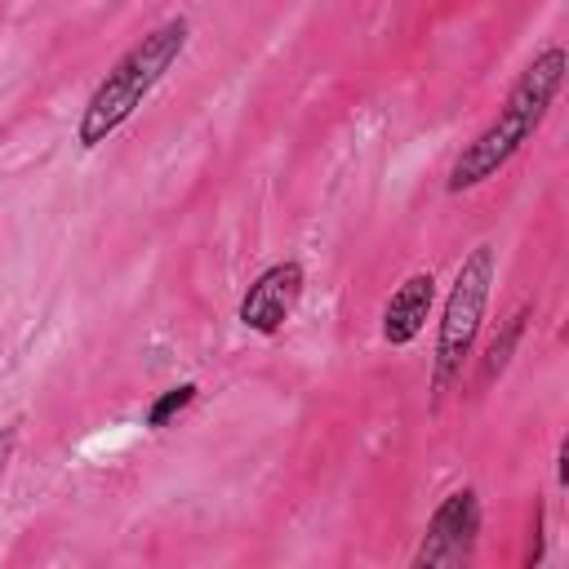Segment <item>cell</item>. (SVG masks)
<instances>
[{"label": "cell", "mask_w": 569, "mask_h": 569, "mask_svg": "<svg viewBox=\"0 0 569 569\" xmlns=\"http://www.w3.org/2000/svg\"><path fill=\"white\" fill-rule=\"evenodd\" d=\"M565 71H569V53H565L560 40L538 49L525 62V71L511 80L498 116L449 160V173H445V191L449 196L485 187L489 178H498L525 151V142L542 129V120H547V111H551V102H556V93L565 84Z\"/></svg>", "instance_id": "6da1fadb"}, {"label": "cell", "mask_w": 569, "mask_h": 569, "mask_svg": "<svg viewBox=\"0 0 569 569\" xmlns=\"http://www.w3.org/2000/svg\"><path fill=\"white\" fill-rule=\"evenodd\" d=\"M187 40H191V18L173 13L160 27H151L138 44H129L111 62V71L98 80V89L89 93V102L80 111V124H76V142L84 151H93L116 129H124L133 120V111L151 98V89L178 67V58L187 53Z\"/></svg>", "instance_id": "7a4b0ae2"}, {"label": "cell", "mask_w": 569, "mask_h": 569, "mask_svg": "<svg viewBox=\"0 0 569 569\" xmlns=\"http://www.w3.org/2000/svg\"><path fill=\"white\" fill-rule=\"evenodd\" d=\"M493 276H498V244L493 240L471 244L453 271L445 307H440L436 356H431V405H440L453 391V382L462 378V369L476 351V338H480V325L489 311V293H493Z\"/></svg>", "instance_id": "3957f363"}, {"label": "cell", "mask_w": 569, "mask_h": 569, "mask_svg": "<svg viewBox=\"0 0 569 569\" xmlns=\"http://www.w3.org/2000/svg\"><path fill=\"white\" fill-rule=\"evenodd\" d=\"M480 542V493L471 485L445 493L427 516V529L413 547V569H462Z\"/></svg>", "instance_id": "277c9868"}, {"label": "cell", "mask_w": 569, "mask_h": 569, "mask_svg": "<svg viewBox=\"0 0 569 569\" xmlns=\"http://www.w3.org/2000/svg\"><path fill=\"white\" fill-rule=\"evenodd\" d=\"M302 289H307V267H302L298 258H280V262H271V267H262V271L253 276V284L244 289V298H240V307H236V320H240L249 333L271 338V333H280L284 320L298 311Z\"/></svg>", "instance_id": "5b68a950"}, {"label": "cell", "mask_w": 569, "mask_h": 569, "mask_svg": "<svg viewBox=\"0 0 569 569\" xmlns=\"http://www.w3.org/2000/svg\"><path fill=\"white\" fill-rule=\"evenodd\" d=\"M431 307H436V276H431V267L409 271L396 284V293L387 298V307H382V342L387 347H409L427 329Z\"/></svg>", "instance_id": "8992f818"}, {"label": "cell", "mask_w": 569, "mask_h": 569, "mask_svg": "<svg viewBox=\"0 0 569 569\" xmlns=\"http://www.w3.org/2000/svg\"><path fill=\"white\" fill-rule=\"evenodd\" d=\"M529 320H533V307L525 302V307H516V311L498 325V333L485 342V351H480V369H476V387H480V391H489V387L507 373V365H511V356H516V347H520Z\"/></svg>", "instance_id": "52a82bcc"}, {"label": "cell", "mask_w": 569, "mask_h": 569, "mask_svg": "<svg viewBox=\"0 0 569 569\" xmlns=\"http://www.w3.org/2000/svg\"><path fill=\"white\" fill-rule=\"evenodd\" d=\"M196 396H200V387H196V382H178V387L160 391V396L147 405V418H142V422H147L151 431H164V427H169V422H173V418H178Z\"/></svg>", "instance_id": "ba28073f"}, {"label": "cell", "mask_w": 569, "mask_h": 569, "mask_svg": "<svg viewBox=\"0 0 569 569\" xmlns=\"http://www.w3.org/2000/svg\"><path fill=\"white\" fill-rule=\"evenodd\" d=\"M542 525H547V511H542V502L533 507V525H529V551H525V569H533V565H542Z\"/></svg>", "instance_id": "9c48e42d"}, {"label": "cell", "mask_w": 569, "mask_h": 569, "mask_svg": "<svg viewBox=\"0 0 569 569\" xmlns=\"http://www.w3.org/2000/svg\"><path fill=\"white\" fill-rule=\"evenodd\" d=\"M18 440H22V413H18V418H9V422L0 427V471L13 462V449H18Z\"/></svg>", "instance_id": "30bf717a"}, {"label": "cell", "mask_w": 569, "mask_h": 569, "mask_svg": "<svg viewBox=\"0 0 569 569\" xmlns=\"http://www.w3.org/2000/svg\"><path fill=\"white\" fill-rule=\"evenodd\" d=\"M556 485H560V489L569 485V436H565L560 449H556Z\"/></svg>", "instance_id": "8fae6325"}, {"label": "cell", "mask_w": 569, "mask_h": 569, "mask_svg": "<svg viewBox=\"0 0 569 569\" xmlns=\"http://www.w3.org/2000/svg\"><path fill=\"white\" fill-rule=\"evenodd\" d=\"M0 133H4V124H0Z\"/></svg>", "instance_id": "7c38bea8"}]
</instances>
